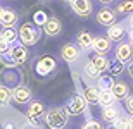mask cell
Wrapping results in <instances>:
<instances>
[{
	"label": "cell",
	"mask_w": 133,
	"mask_h": 129,
	"mask_svg": "<svg viewBox=\"0 0 133 129\" xmlns=\"http://www.w3.org/2000/svg\"><path fill=\"white\" fill-rule=\"evenodd\" d=\"M104 122L107 124H112L114 120H118L121 117V112H119V107L116 103L114 105H109V107H102V114H100Z\"/></svg>",
	"instance_id": "cell-16"
},
{
	"label": "cell",
	"mask_w": 133,
	"mask_h": 129,
	"mask_svg": "<svg viewBox=\"0 0 133 129\" xmlns=\"http://www.w3.org/2000/svg\"><path fill=\"white\" fill-rule=\"evenodd\" d=\"M10 47H12V45H10L9 41L0 40V57H5V55H9V54H10Z\"/></svg>",
	"instance_id": "cell-31"
},
{
	"label": "cell",
	"mask_w": 133,
	"mask_h": 129,
	"mask_svg": "<svg viewBox=\"0 0 133 129\" xmlns=\"http://www.w3.org/2000/svg\"><path fill=\"white\" fill-rule=\"evenodd\" d=\"M0 10H2V7H0Z\"/></svg>",
	"instance_id": "cell-41"
},
{
	"label": "cell",
	"mask_w": 133,
	"mask_h": 129,
	"mask_svg": "<svg viewBox=\"0 0 133 129\" xmlns=\"http://www.w3.org/2000/svg\"><path fill=\"white\" fill-rule=\"evenodd\" d=\"M33 22L36 26H43L45 22H47V19H49V17H47V14H45L43 10H38V12H35V16H33Z\"/></svg>",
	"instance_id": "cell-29"
},
{
	"label": "cell",
	"mask_w": 133,
	"mask_h": 129,
	"mask_svg": "<svg viewBox=\"0 0 133 129\" xmlns=\"http://www.w3.org/2000/svg\"><path fill=\"white\" fill-rule=\"evenodd\" d=\"M116 19H118L116 10L109 9V7H102V9L97 10V14H95V21H97L100 26H105V28L116 24Z\"/></svg>",
	"instance_id": "cell-6"
},
{
	"label": "cell",
	"mask_w": 133,
	"mask_h": 129,
	"mask_svg": "<svg viewBox=\"0 0 133 129\" xmlns=\"http://www.w3.org/2000/svg\"><path fill=\"white\" fill-rule=\"evenodd\" d=\"M31 96H33V95H31V89L24 85H16L14 88H12V100H14L16 103H19V105L30 103Z\"/></svg>",
	"instance_id": "cell-9"
},
{
	"label": "cell",
	"mask_w": 133,
	"mask_h": 129,
	"mask_svg": "<svg viewBox=\"0 0 133 129\" xmlns=\"http://www.w3.org/2000/svg\"><path fill=\"white\" fill-rule=\"evenodd\" d=\"M126 119H128V120H130V124L133 126V114H128V115H126Z\"/></svg>",
	"instance_id": "cell-35"
},
{
	"label": "cell",
	"mask_w": 133,
	"mask_h": 129,
	"mask_svg": "<svg viewBox=\"0 0 133 129\" xmlns=\"http://www.w3.org/2000/svg\"><path fill=\"white\" fill-rule=\"evenodd\" d=\"M0 40H5L12 45L19 40V31L16 29V28H2V31H0Z\"/></svg>",
	"instance_id": "cell-21"
},
{
	"label": "cell",
	"mask_w": 133,
	"mask_h": 129,
	"mask_svg": "<svg viewBox=\"0 0 133 129\" xmlns=\"http://www.w3.org/2000/svg\"><path fill=\"white\" fill-rule=\"evenodd\" d=\"M124 36H126V31H124V26L116 22V24L109 26L107 28V38L112 43H121L124 40Z\"/></svg>",
	"instance_id": "cell-15"
},
{
	"label": "cell",
	"mask_w": 133,
	"mask_h": 129,
	"mask_svg": "<svg viewBox=\"0 0 133 129\" xmlns=\"http://www.w3.org/2000/svg\"><path fill=\"white\" fill-rule=\"evenodd\" d=\"M111 91L114 93V96H116V100H124L126 96L130 95V86L128 83H124V81H116L114 83V86L111 88Z\"/></svg>",
	"instance_id": "cell-19"
},
{
	"label": "cell",
	"mask_w": 133,
	"mask_h": 129,
	"mask_svg": "<svg viewBox=\"0 0 133 129\" xmlns=\"http://www.w3.org/2000/svg\"><path fill=\"white\" fill-rule=\"evenodd\" d=\"M128 24H130V28H131V29H133V14L130 16V19H128Z\"/></svg>",
	"instance_id": "cell-36"
},
{
	"label": "cell",
	"mask_w": 133,
	"mask_h": 129,
	"mask_svg": "<svg viewBox=\"0 0 133 129\" xmlns=\"http://www.w3.org/2000/svg\"><path fill=\"white\" fill-rule=\"evenodd\" d=\"M12 100V89L5 83H0V107L2 105H7Z\"/></svg>",
	"instance_id": "cell-25"
},
{
	"label": "cell",
	"mask_w": 133,
	"mask_h": 129,
	"mask_svg": "<svg viewBox=\"0 0 133 129\" xmlns=\"http://www.w3.org/2000/svg\"><path fill=\"white\" fill-rule=\"evenodd\" d=\"M85 74L88 76V78H92V79H97L100 76V72L97 71V67L92 62H87V65H85Z\"/></svg>",
	"instance_id": "cell-27"
},
{
	"label": "cell",
	"mask_w": 133,
	"mask_h": 129,
	"mask_svg": "<svg viewBox=\"0 0 133 129\" xmlns=\"http://www.w3.org/2000/svg\"><path fill=\"white\" fill-rule=\"evenodd\" d=\"M116 14H121V16H131L133 14V0H121L116 7Z\"/></svg>",
	"instance_id": "cell-23"
},
{
	"label": "cell",
	"mask_w": 133,
	"mask_h": 129,
	"mask_svg": "<svg viewBox=\"0 0 133 129\" xmlns=\"http://www.w3.org/2000/svg\"><path fill=\"white\" fill-rule=\"evenodd\" d=\"M17 19H19V16H17V12L14 9L2 7V10H0V24H2V28H14L17 24Z\"/></svg>",
	"instance_id": "cell-10"
},
{
	"label": "cell",
	"mask_w": 133,
	"mask_h": 129,
	"mask_svg": "<svg viewBox=\"0 0 133 129\" xmlns=\"http://www.w3.org/2000/svg\"><path fill=\"white\" fill-rule=\"evenodd\" d=\"M9 57L12 60H14L16 64H24L26 60H28V57H30V54H28V48H26L24 43H21V41H16V43H12V47H10V54Z\"/></svg>",
	"instance_id": "cell-8"
},
{
	"label": "cell",
	"mask_w": 133,
	"mask_h": 129,
	"mask_svg": "<svg viewBox=\"0 0 133 129\" xmlns=\"http://www.w3.org/2000/svg\"><path fill=\"white\" fill-rule=\"evenodd\" d=\"M130 43L133 45V29H131V33H130Z\"/></svg>",
	"instance_id": "cell-37"
},
{
	"label": "cell",
	"mask_w": 133,
	"mask_h": 129,
	"mask_svg": "<svg viewBox=\"0 0 133 129\" xmlns=\"http://www.w3.org/2000/svg\"><path fill=\"white\" fill-rule=\"evenodd\" d=\"M81 129H105L102 124H100L99 120H94V119H88L87 122H85L83 126H81Z\"/></svg>",
	"instance_id": "cell-30"
},
{
	"label": "cell",
	"mask_w": 133,
	"mask_h": 129,
	"mask_svg": "<svg viewBox=\"0 0 133 129\" xmlns=\"http://www.w3.org/2000/svg\"><path fill=\"white\" fill-rule=\"evenodd\" d=\"M64 109L69 115H83L87 112V109H88V103L83 98V95H74L66 102Z\"/></svg>",
	"instance_id": "cell-3"
},
{
	"label": "cell",
	"mask_w": 133,
	"mask_h": 129,
	"mask_svg": "<svg viewBox=\"0 0 133 129\" xmlns=\"http://www.w3.org/2000/svg\"><path fill=\"white\" fill-rule=\"evenodd\" d=\"M57 69V62H55L54 57H50V55H43V57H40L36 60V64H35V72L38 76H49L50 72H54Z\"/></svg>",
	"instance_id": "cell-4"
},
{
	"label": "cell",
	"mask_w": 133,
	"mask_h": 129,
	"mask_svg": "<svg viewBox=\"0 0 133 129\" xmlns=\"http://www.w3.org/2000/svg\"><path fill=\"white\" fill-rule=\"evenodd\" d=\"M123 71H126V64L124 62H121V60H114L112 64H111V67H109V72L112 76H119V74H123Z\"/></svg>",
	"instance_id": "cell-26"
},
{
	"label": "cell",
	"mask_w": 133,
	"mask_h": 129,
	"mask_svg": "<svg viewBox=\"0 0 133 129\" xmlns=\"http://www.w3.org/2000/svg\"><path fill=\"white\" fill-rule=\"evenodd\" d=\"M105 129H116V126H114V124H109V126H107Z\"/></svg>",
	"instance_id": "cell-38"
},
{
	"label": "cell",
	"mask_w": 133,
	"mask_h": 129,
	"mask_svg": "<svg viewBox=\"0 0 133 129\" xmlns=\"http://www.w3.org/2000/svg\"><path fill=\"white\" fill-rule=\"evenodd\" d=\"M42 2H50V0H42Z\"/></svg>",
	"instance_id": "cell-40"
},
{
	"label": "cell",
	"mask_w": 133,
	"mask_h": 129,
	"mask_svg": "<svg viewBox=\"0 0 133 129\" xmlns=\"http://www.w3.org/2000/svg\"><path fill=\"white\" fill-rule=\"evenodd\" d=\"M43 119L49 129H64L69 122V114L64 107H52L45 112Z\"/></svg>",
	"instance_id": "cell-1"
},
{
	"label": "cell",
	"mask_w": 133,
	"mask_h": 129,
	"mask_svg": "<svg viewBox=\"0 0 133 129\" xmlns=\"http://www.w3.org/2000/svg\"><path fill=\"white\" fill-rule=\"evenodd\" d=\"M90 62L97 67V71H99L100 74H104L105 71H109V67H111V62H109L107 55H102V54H95L92 59H90Z\"/></svg>",
	"instance_id": "cell-18"
},
{
	"label": "cell",
	"mask_w": 133,
	"mask_h": 129,
	"mask_svg": "<svg viewBox=\"0 0 133 129\" xmlns=\"http://www.w3.org/2000/svg\"><path fill=\"white\" fill-rule=\"evenodd\" d=\"M81 95H83V98L87 100V103H88V105H97V103H99L100 89L95 88V86H85Z\"/></svg>",
	"instance_id": "cell-20"
},
{
	"label": "cell",
	"mask_w": 133,
	"mask_h": 129,
	"mask_svg": "<svg viewBox=\"0 0 133 129\" xmlns=\"http://www.w3.org/2000/svg\"><path fill=\"white\" fill-rule=\"evenodd\" d=\"M62 2H68V4H71V2H73V0H62Z\"/></svg>",
	"instance_id": "cell-39"
},
{
	"label": "cell",
	"mask_w": 133,
	"mask_h": 129,
	"mask_svg": "<svg viewBox=\"0 0 133 129\" xmlns=\"http://www.w3.org/2000/svg\"><path fill=\"white\" fill-rule=\"evenodd\" d=\"M114 55H116V59L121 60V62H130L133 59V45L128 43V41H121L118 43L116 50H114Z\"/></svg>",
	"instance_id": "cell-12"
},
{
	"label": "cell",
	"mask_w": 133,
	"mask_h": 129,
	"mask_svg": "<svg viewBox=\"0 0 133 129\" xmlns=\"http://www.w3.org/2000/svg\"><path fill=\"white\" fill-rule=\"evenodd\" d=\"M76 45H78L81 50H90L92 45H94V35L90 31H79L76 35Z\"/></svg>",
	"instance_id": "cell-17"
},
{
	"label": "cell",
	"mask_w": 133,
	"mask_h": 129,
	"mask_svg": "<svg viewBox=\"0 0 133 129\" xmlns=\"http://www.w3.org/2000/svg\"><path fill=\"white\" fill-rule=\"evenodd\" d=\"M116 103V96L111 89H100V95H99V105L100 107H109V105H114Z\"/></svg>",
	"instance_id": "cell-22"
},
{
	"label": "cell",
	"mask_w": 133,
	"mask_h": 129,
	"mask_svg": "<svg viewBox=\"0 0 133 129\" xmlns=\"http://www.w3.org/2000/svg\"><path fill=\"white\" fill-rule=\"evenodd\" d=\"M71 10H73L78 17L87 19V17H90L92 12H94V4H92V0H73V2H71Z\"/></svg>",
	"instance_id": "cell-5"
},
{
	"label": "cell",
	"mask_w": 133,
	"mask_h": 129,
	"mask_svg": "<svg viewBox=\"0 0 133 129\" xmlns=\"http://www.w3.org/2000/svg\"><path fill=\"white\" fill-rule=\"evenodd\" d=\"M79 52H81V48L76 45V41L74 43H66L61 48V59L66 60V62H74L79 57Z\"/></svg>",
	"instance_id": "cell-13"
},
{
	"label": "cell",
	"mask_w": 133,
	"mask_h": 129,
	"mask_svg": "<svg viewBox=\"0 0 133 129\" xmlns=\"http://www.w3.org/2000/svg\"><path fill=\"white\" fill-rule=\"evenodd\" d=\"M42 31H43L47 36H57L61 35V31H62V24H61V21L57 17H49L47 22L42 26Z\"/></svg>",
	"instance_id": "cell-14"
},
{
	"label": "cell",
	"mask_w": 133,
	"mask_h": 129,
	"mask_svg": "<svg viewBox=\"0 0 133 129\" xmlns=\"http://www.w3.org/2000/svg\"><path fill=\"white\" fill-rule=\"evenodd\" d=\"M114 76L112 74H100L97 78V88L99 89H111L114 86Z\"/></svg>",
	"instance_id": "cell-24"
},
{
	"label": "cell",
	"mask_w": 133,
	"mask_h": 129,
	"mask_svg": "<svg viewBox=\"0 0 133 129\" xmlns=\"http://www.w3.org/2000/svg\"><path fill=\"white\" fill-rule=\"evenodd\" d=\"M19 41L24 43L26 47H33L35 43L40 41V36H42V29L35 22H24L21 24L19 29Z\"/></svg>",
	"instance_id": "cell-2"
},
{
	"label": "cell",
	"mask_w": 133,
	"mask_h": 129,
	"mask_svg": "<svg viewBox=\"0 0 133 129\" xmlns=\"http://www.w3.org/2000/svg\"><path fill=\"white\" fill-rule=\"evenodd\" d=\"M45 112H47V109H45V105L42 103L40 100H31L30 103H28V109H26V115H28V119H30L33 124L38 122L40 117H43Z\"/></svg>",
	"instance_id": "cell-7"
},
{
	"label": "cell",
	"mask_w": 133,
	"mask_h": 129,
	"mask_svg": "<svg viewBox=\"0 0 133 129\" xmlns=\"http://www.w3.org/2000/svg\"><path fill=\"white\" fill-rule=\"evenodd\" d=\"M99 2H100L102 5H109V4H112L114 0H99Z\"/></svg>",
	"instance_id": "cell-34"
},
{
	"label": "cell",
	"mask_w": 133,
	"mask_h": 129,
	"mask_svg": "<svg viewBox=\"0 0 133 129\" xmlns=\"http://www.w3.org/2000/svg\"><path fill=\"white\" fill-rule=\"evenodd\" d=\"M126 72H128V76L133 79V60H130V62H126Z\"/></svg>",
	"instance_id": "cell-33"
},
{
	"label": "cell",
	"mask_w": 133,
	"mask_h": 129,
	"mask_svg": "<svg viewBox=\"0 0 133 129\" xmlns=\"http://www.w3.org/2000/svg\"><path fill=\"white\" fill-rule=\"evenodd\" d=\"M112 124L116 126V129H133V126L130 124V120L126 119V115L124 117H119L118 120H114Z\"/></svg>",
	"instance_id": "cell-28"
},
{
	"label": "cell",
	"mask_w": 133,
	"mask_h": 129,
	"mask_svg": "<svg viewBox=\"0 0 133 129\" xmlns=\"http://www.w3.org/2000/svg\"><path fill=\"white\" fill-rule=\"evenodd\" d=\"M123 102H124V109H126V112H128V114H133V95H128Z\"/></svg>",
	"instance_id": "cell-32"
},
{
	"label": "cell",
	"mask_w": 133,
	"mask_h": 129,
	"mask_svg": "<svg viewBox=\"0 0 133 129\" xmlns=\"http://www.w3.org/2000/svg\"><path fill=\"white\" fill-rule=\"evenodd\" d=\"M112 48V41L107 38V35H99V36H94V45H92V50L95 54H102V55H107Z\"/></svg>",
	"instance_id": "cell-11"
}]
</instances>
